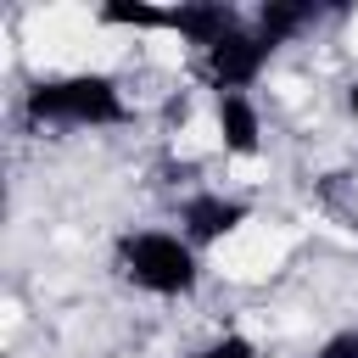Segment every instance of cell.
Wrapping results in <instances>:
<instances>
[{"mask_svg":"<svg viewBox=\"0 0 358 358\" xmlns=\"http://www.w3.org/2000/svg\"><path fill=\"white\" fill-rule=\"evenodd\" d=\"M17 112H22L28 129H84V134L123 129L134 117L123 84L112 73H101V67H67V73L28 78Z\"/></svg>","mask_w":358,"mask_h":358,"instance_id":"1","label":"cell"},{"mask_svg":"<svg viewBox=\"0 0 358 358\" xmlns=\"http://www.w3.org/2000/svg\"><path fill=\"white\" fill-rule=\"evenodd\" d=\"M112 268L123 285H134L140 296H162V302L196 296L201 274H207L201 252L179 229H117L112 235Z\"/></svg>","mask_w":358,"mask_h":358,"instance_id":"2","label":"cell"},{"mask_svg":"<svg viewBox=\"0 0 358 358\" xmlns=\"http://www.w3.org/2000/svg\"><path fill=\"white\" fill-rule=\"evenodd\" d=\"M173 224H179V235H185L196 252H213V246H224L229 235H241V229L252 224V201L201 185V190H185V196H179Z\"/></svg>","mask_w":358,"mask_h":358,"instance_id":"3","label":"cell"},{"mask_svg":"<svg viewBox=\"0 0 358 358\" xmlns=\"http://www.w3.org/2000/svg\"><path fill=\"white\" fill-rule=\"evenodd\" d=\"M268 62H274V50L252 34V17H246L229 39L201 50V78H207L213 95H252V84L268 73Z\"/></svg>","mask_w":358,"mask_h":358,"instance_id":"4","label":"cell"},{"mask_svg":"<svg viewBox=\"0 0 358 358\" xmlns=\"http://www.w3.org/2000/svg\"><path fill=\"white\" fill-rule=\"evenodd\" d=\"M246 17H252V11H241V6H229V0H173V22H168V34L201 56V50H213L218 39H229Z\"/></svg>","mask_w":358,"mask_h":358,"instance_id":"5","label":"cell"},{"mask_svg":"<svg viewBox=\"0 0 358 358\" xmlns=\"http://www.w3.org/2000/svg\"><path fill=\"white\" fill-rule=\"evenodd\" d=\"M213 129H218L224 157H235V162L263 157V112L252 95H213Z\"/></svg>","mask_w":358,"mask_h":358,"instance_id":"6","label":"cell"},{"mask_svg":"<svg viewBox=\"0 0 358 358\" xmlns=\"http://www.w3.org/2000/svg\"><path fill=\"white\" fill-rule=\"evenodd\" d=\"M319 17H324V6H313V0H263V6L252 11V34H257L268 50H285V45L302 39Z\"/></svg>","mask_w":358,"mask_h":358,"instance_id":"7","label":"cell"},{"mask_svg":"<svg viewBox=\"0 0 358 358\" xmlns=\"http://www.w3.org/2000/svg\"><path fill=\"white\" fill-rule=\"evenodd\" d=\"M95 22L101 28H123V34H168L173 6H162V0H101Z\"/></svg>","mask_w":358,"mask_h":358,"instance_id":"8","label":"cell"},{"mask_svg":"<svg viewBox=\"0 0 358 358\" xmlns=\"http://www.w3.org/2000/svg\"><path fill=\"white\" fill-rule=\"evenodd\" d=\"M179 358H257V341L246 330H224V336H213V341H201V347H190Z\"/></svg>","mask_w":358,"mask_h":358,"instance_id":"9","label":"cell"},{"mask_svg":"<svg viewBox=\"0 0 358 358\" xmlns=\"http://www.w3.org/2000/svg\"><path fill=\"white\" fill-rule=\"evenodd\" d=\"M313 358H358V319H352V324H336V330L313 347Z\"/></svg>","mask_w":358,"mask_h":358,"instance_id":"10","label":"cell"},{"mask_svg":"<svg viewBox=\"0 0 358 358\" xmlns=\"http://www.w3.org/2000/svg\"><path fill=\"white\" fill-rule=\"evenodd\" d=\"M347 112H352V123H358V78L347 84Z\"/></svg>","mask_w":358,"mask_h":358,"instance_id":"11","label":"cell"}]
</instances>
